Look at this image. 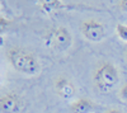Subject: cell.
I'll use <instances>...</instances> for the list:
<instances>
[{"label": "cell", "instance_id": "obj_7", "mask_svg": "<svg viewBox=\"0 0 127 113\" xmlns=\"http://www.w3.org/2000/svg\"><path fill=\"white\" fill-rule=\"evenodd\" d=\"M94 108H95L94 102L85 97L74 99L70 104L71 113H93Z\"/></svg>", "mask_w": 127, "mask_h": 113}, {"label": "cell", "instance_id": "obj_10", "mask_svg": "<svg viewBox=\"0 0 127 113\" xmlns=\"http://www.w3.org/2000/svg\"><path fill=\"white\" fill-rule=\"evenodd\" d=\"M12 23H13L12 20L8 19L4 14H1V15H0V32H1V33H5V32H6V29L10 28Z\"/></svg>", "mask_w": 127, "mask_h": 113}, {"label": "cell", "instance_id": "obj_1", "mask_svg": "<svg viewBox=\"0 0 127 113\" xmlns=\"http://www.w3.org/2000/svg\"><path fill=\"white\" fill-rule=\"evenodd\" d=\"M5 57L15 71L19 74L36 76L41 73L42 66L38 57L31 50L22 46H12L5 51Z\"/></svg>", "mask_w": 127, "mask_h": 113}, {"label": "cell", "instance_id": "obj_3", "mask_svg": "<svg viewBox=\"0 0 127 113\" xmlns=\"http://www.w3.org/2000/svg\"><path fill=\"white\" fill-rule=\"evenodd\" d=\"M43 41L47 47L64 52V51H66L71 47L72 34L66 27L57 26L47 30L43 36Z\"/></svg>", "mask_w": 127, "mask_h": 113}, {"label": "cell", "instance_id": "obj_6", "mask_svg": "<svg viewBox=\"0 0 127 113\" xmlns=\"http://www.w3.org/2000/svg\"><path fill=\"white\" fill-rule=\"evenodd\" d=\"M54 90L55 93L65 100H71L76 95V88L72 81L66 75H57L54 79Z\"/></svg>", "mask_w": 127, "mask_h": 113}, {"label": "cell", "instance_id": "obj_12", "mask_svg": "<svg viewBox=\"0 0 127 113\" xmlns=\"http://www.w3.org/2000/svg\"><path fill=\"white\" fill-rule=\"evenodd\" d=\"M117 8L121 10V12L127 14V0H121V1H117Z\"/></svg>", "mask_w": 127, "mask_h": 113}, {"label": "cell", "instance_id": "obj_14", "mask_svg": "<svg viewBox=\"0 0 127 113\" xmlns=\"http://www.w3.org/2000/svg\"><path fill=\"white\" fill-rule=\"evenodd\" d=\"M125 55H126V57H127V47H126V50H125Z\"/></svg>", "mask_w": 127, "mask_h": 113}, {"label": "cell", "instance_id": "obj_4", "mask_svg": "<svg viewBox=\"0 0 127 113\" xmlns=\"http://www.w3.org/2000/svg\"><path fill=\"white\" fill-rule=\"evenodd\" d=\"M80 33L89 42L98 43L107 37V30L104 24L97 18H87L80 22Z\"/></svg>", "mask_w": 127, "mask_h": 113}, {"label": "cell", "instance_id": "obj_5", "mask_svg": "<svg viewBox=\"0 0 127 113\" xmlns=\"http://www.w3.org/2000/svg\"><path fill=\"white\" fill-rule=\"evenodd\" d=\"M23 97L15 93L9 91L1 95L0 98V112L1 113H20L24 109Z\"/></svg>", "mask_w": 127, "mask_h": 113}, {"label": "cell", "instance_id": "obj_8", "mask_svg": "<svg viewBox=\"0 0 127 113\" xmlns=\"http://www.w3.org/2000/svg\"><path fill=\"white\" fill-rule=\"evenodd\" d=\"M38 4H39V8L45 13H48V14L65 8V4L61 1H57V0H46V1H39Z\"/></svg>", "mask_w": 127, "mask_h": 113}, {"label": "cell", "instance_id": "obj_11", "mask_svg": "<svg viewBox=\"0 0 127 113\" xmlns=\"http://www.w3.org/2000/svg\"><path fill=\"white\" fill-rule=\"evenodd\" d=\"M120 98L125 102H127V81L123 83V85L120 89Z\"/></svg>", "mask_w": 127, "mask_h": 113}, {"label": "cell", "instance_id": "obj_2", "mask_svg": "<svg viewBox=\"0 0 127 113\" xmlns=\"http://www.w3.org/2000/svg\"><path fill=\"white\" fill-rule=\"evenodd\" d=\"M121 73L118 66L112 61L103 60L94 66L92 73V81L100 93H109L118 85Z\"/></svg>", "mask_w": 127, "mask_h": 113}, {"label": "cell", "instance_id": "obj_13", "mask_svg": "<svg viewBox=\"0 0 127 113\" xmlns=\"http://www.w3.org/2000/svg\"><path fill=\"white\" fill-rule=\"evenodd\" d=\"M104 113H125V112H122L121 109H118V108H109V109H107Z\"/></svg>", "mask_w": 127, "mask_h": 113}, {"label": "cell", "instance_id": "obj_9", "mask_svg": "<svg viewBox=\"0 0 127 113\" xmlns=\"http://www.w3.org/2000/svg\"><path fill=\"white\" fill-rule=\"evenodd\" d=\"M116 34L118 36V38L123 42L127 43V24H117L116 26Z\"/></svg>", "mask_w": 127, "mask_h": 113}]
</instances>
